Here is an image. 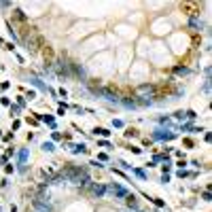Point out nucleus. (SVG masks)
<instances>
[{
  "label": "nucleus",
  "instance_id": "1",
  "mask_svg": "<svg viewBox=\"0 0 212 212\" xmlns=\"http://www.w3.org/2000/svg\"><path fill=\"white\" fill-rule=\"evenodd\" d=\"M42 55H45V62L47 64H51L53 62V49L49 47V45H42Z\"/></svg>",
  "mask_w": 212,
  "mask_h": 212
}]
</instances>
